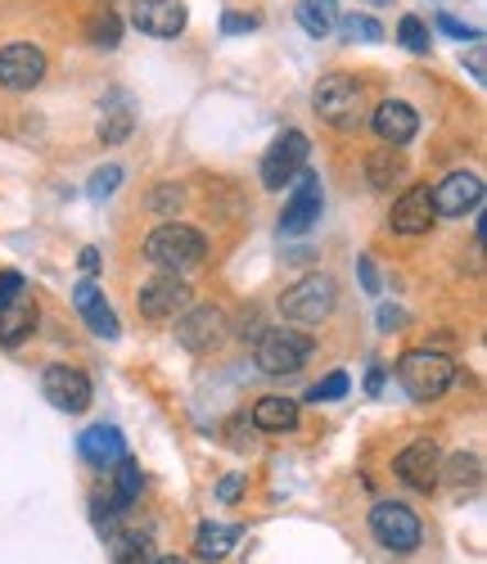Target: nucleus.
I'll use <instances>...</instances> for the list:
<instances>
[{"mask_svg":"<svg viewBox=\"0 0 487 564\" xmlns=\"http://www.w3.org/2000/svg\"><path fill=\"white\" fill-rule=\"evenodd\" d=\"M312 105L321 122H329L334 131H357L366 122V86L353 73H329L316 82Z\"/></svg>","mask_w":487,"mask_h":564,"instance_id":"f257e3e1","label":"nucleus"},{"mask_svg":"<svg viewBox=\"0 0 487 564\" xmlns=\"http://www.w3.org/2000/svg\"><path fill=\"white\" fill-rule=\"evenodd\" d=\"M144 258H150L159 271L181 275L208 258V240L185 221H163L159 230H150V240H144Z\"/></svg>","mask_w":487,"mask_h":564,"instance_id":"f03ea898","label":"nucleus"},{"mask_svg":"<svg viewBox=\"0 0 487 564\" xmlns=\"http://www.w3.org/2000/svg\"><path fill=\"white\" fill-rule=\"evenodd\" d=\"M398 384L415 398V402H433L456 384V361L433 352V348H415L398 357Z\"/></svg>","mask_w":487,"mask_h":564,"instance_id":"7ed1b4c3","label":"nucleus"},{"mask_svg":"<svg viewBox=\"0 0 487 564\" xmlns=\"http://www.w3.org/2000/svg\"><path fill=\"white\" fill-rule=\"evenodd\" d=\"M312 352H316V344H312L303 330H294V325H275V330L258 335L253 361H258V370H267V375H299V370L312 361Z\"/></svg>","mask_w":487,"mask_h":564,"instance_id":"20e7f679","label":"nucleus"},{"mask_svg":"<svg viewBox=\"0 0 487 564\" xmlns=\"http://www.w3.org/2000/svg\"><path fill=\"white\" fill-rule=\"evenodd\" d=\"M370 533L383 551H393V555H411L424 538L415 510H407L402 501H375L370 506Z\"/></svg>","mask_w":487,"mask_h":564,"instance_id":"39448f33","label":"nucleus"},{"mask_svg":"<svg viewBox=\"0 0 487 564\" xmlns=\"http://www.w3.org/2000/svg\"><path fill=\"white\" fill-rule=\"evenodd\" d=\"M334 299H338L334 294V280L321 275V271H312V275L299 280V285L284 290L280 312H284V321H294V325H321L334 312Z\"/></svg>","mask_w":487,"mask_h":564,"instance_id":"423d86ee","label":"nucleus"},{"mask_svg":"<svg viewBox=\"0 0 487 564\" xmlns=\"http://www.w3.org/2000/svg\"><path fill=\"white\" fill-rule=\"evenodd\" d=\"M230 325H226V312L221 307H190L181 321H176V344L194 357H208L226 344Z\"/></svg>","mask_w":487,"mask_h":564,"instance_id":"0eeeda50","label":"nucleus"},{"mask_svg":"<svg viewBox=\"0 0 487 564\" xmlns=\"http://www.w3.org/2000/svg\"><path fill=\"white\" fill-rule=\"evenodd\" d=\"M45 73H51V59H45V51L32 41H14L0 51V86L6 90H19V96L23 90H36L45 82Z\"/></svg>","mask_w":487,"mask_h":564,"instance_id":"6e6552de","label":"nucleus"},{"mask_svg":"<svg viewBox=\"0 0 487 564\" xmlns=\"http://www.w3.org/2000/svg\"><path fill=\"white\" fill-rule=\"evenodd\" d=\"M307 154H312V145H307L303 131H294V127L280 131L275 145H271L267 159H262V185H267V191H284V185L303 172Z\"/></svg>","mask_w":487,"mask_h":564,"instance_id":"1a4fd4ad","label":"nucleus"},{"mask_svg":"<svg viewBox=\"0 0 487 564\" xmlns=\"http://www.w3.org/2000/svg\"><path fill=\"white\" fill-rule=\"evenodd\" d=\"M294 191H289L284 199V213H280V230L284 235H307L316 221H321V208H325V195H321V176L312 172H299L294 181Z\"/></svg>","mask_w":487,"mask_h":564,"instance_id":"9d476101","label":"nucleus"},{"mask_svg":"<svg viewBox=\"0 0 487 564\" xmlns=\"http://www.w3.org/2000/svg\"><path fill=\"white\" fill-rule=\"evenodd\" d=\"M393 475H398L411 492H433L437 484H443V479H437V475H443V452H437V443H429V438H415L411 447L398 452Z\"/></svg>","mask_w":487,"mask_h":564,"instance_id":"9b49d317","label":"nucleus"},{"mask_svg":"<svg viewBox=\"0 0 487 564\" xmlns=\"http://www.w3.org/2000/svg\"><path fill=\"white\" fill-rule=\"evenodd\" d=\"M136 307H140L144 321H172L176 312L190 307V285H185L181 275L163 271V275H154V280H144V285H140Z\"/></svg>","mask_w":487,"mask_h":564,"instance_id":"f8f14e48","label":"nucleus"},{"mask_svg":"<svg viewBox=\"0 0 487 564\" xmlns=\"http://www.w3.org/2000/svg\"><path fill=\"white\" fill-rule=\"evenodd\" d=\"M429 204H433V217H465L483 204V181L474 172H447L443 181L429 191Z\"/></svg>","mask_w":487,"mask_h":564,"instance_id":"ddd939ff","label":"nucleus"},{"mask_svg":"<svg viewBox=\"0 0 487 564\" xmlns=\"http://www.w3.org/2000/svg\"><path fill=\"white\" fill-rule=\"evenodd\" d=\"M41 393L51 398V406H59L68 415H82L90 406V398H95L90 380H86L77 366H51V370L41 375Z\"/></svg>","mask_w":487,"mask_h":564,"instance_id":"4468645a","label":"nucleus"},{"mask_svg":"<svg viewBox=\"0 0 487 564\" xmlns=\"http://www.w3.org/2000/svg\"><path fill=\"white\" fill-rule=\"evenodd\" d=\"M131 23L154 41H172L185 32V6L181 0H131Z\"/></svg>","mask_w":487,"mask_h":564,"instance_id":"2eb2a0df","label":"nucleus"},{"mask_svg":"<svg viewBox=\"0 0 487 564\" xmlns=\"http://www.w3.org/2000/svg\"><path fill=\"white\" fill-rule=\"evenodd\" d=\"M370 127H375V135L383 140L388 150H402V145H411V140H415L420 118H415V109L407 100H383V105H375Z\"/></svg>","mask_w":487,"mask_h":564,"instance_id":"dca6fc26","label":"nucleus"},{"mask_svg":"<svg viewBox=\"0 0 487 564\" xmlns=\"http://www.w3.org/2000/svg\"><path fill=\"white\" fill-rule=\"evenodd\" d=\"M433 204H429V185H411V191L393 204V217H388V226H393V235H407V240H420V235L433 230Z\"/></svg>","mask_w":487,"mask_h":564,"instance_id":"f3484780","label":"nucleus"},{"mask_svg":"<svg viewBox=\"0 0 487 564\" xmlns=\"http://www.w3.org/2000/svg\"><path fill=\"white\" fill-rule=\"evenodd\" d=\"M73 303H77L82 321H86L100 339H118V335H122V330H118V316H113V307L105 303V294L95 290V280H82V285L73 290Z\"/></svg>","mask_w":487,"mask_h":564,"instance_id":"a211bd4d","label":"nucleus"},{"mask_svg":"<svg viewBox=\"0 0 487 564\" xmlns=\"http://www.w3.org/2000/svg\"><path fill=\"white\" fill-rule=\"evenodd\" d=\"M36 303L28 299V294H19L14 303H6L0 307V348H19V344H28L32 339V330H36Z\"/></svg>","mask_w":487,"mask_h":564,"instance_id":"6ab92c4d","label":"nucleus"},{"mask_svg":"<svg viewBox=\"0 0 487 564\" xmlns=\"http://www.w3.org/2000/svg\"><path fill=\"white\" fill-rule=\"evenodd\" d=\"M294 425H299V402H294V398H280V393L258 398V406H253V430H262V434H289Z\"/></svg>","mask_w":487,"mask_h":564,"instance_id":"aec40b11","label":"nucleus"},{"mask_svg":"<svg viewBox=\"0 0 487 564\" xmlns=\"http://www.w3.org/2000/svg\"><path fill=\"white\" fill-rule=\"evenodd\" d=\"M82 456H86L95 469H109V465H118V460L127 456L122 434H118L113 425H95V430H86V434H82Z\"/></svg>","mask_w":487,"mask_h":564,"instance_id":"412c9836","label":"nucleus"},{"mask_svg":"<svg viewBox=\"0 0 487 564\" xmlns=\"http://www.w3.org/2000/svg\"><path fill=\"white\" fill-rule=\"evenodd\" d=\"M239 538H244L239 524H199V533H194V555H199L204 564H221L235 551Z\"/></svg>","mask_w":487,"mask_h":564,"instance_id":"4be33fe9","label":"nucleus"},{"mask_svg":"<svg viewBox=\"0 0 487 564\" xmlns=\"http://www.w3.org/2000/svg\"><path fill=\"white\" fill-rule=\"evenodd\" d=\"M402 172H407V163H402V154L398 150H375L370 154V163H366V176H370V185L375 191H388V185H398L402 181Z\"/></svg>","mask_w":487,"mask_h":564,"instance_id":"5701e85b","label":"nucleus"},{"mask_svg":"<svg viewBox=\"0 0 487 564\" xmlns=\"http://www.w3.org/2000/svg\"><path fill=\"white\" fill-rule=\"evenodd\" d=\"M437 479H447V488L452 492H474L478 484H483V465H478V456H452L447 465H443V475Z\"/></svg>","mask_w":487,"mask_h":564,"instance_id":"b1692460","label":"nucleus"},{"mask_svg":"<svg viewBox=\"0 0 487 564\" xmlns=\"http://www.w3.org/2000/svg\"><path fill=\"white\" fill-rule=\"evenodd\" d=\"M299 23L307 36H329L338 14H334V0H299Z\"/></svg>","mask_w":487,"mask_h":564,"instance_id":"393cba45","label":"nucleus"},{"mask_svg":"<svg viewBox=\"0 0 487 564\" xmlns=\"http://www.w3.org/2000/svg\"><path fill=\"white\" fill-rule=\"evenodd\" d=\"M86 36H90V45H105V51H113V45L122 41V19L113 10H95L86 19Z\"/></svg>","mask_w":487,"mask_h":564,"instance_id":"a878e982","label":"nucleus"},{"mask_svg":"<svg viewBox=\"0 0 487 564\" xmlns=\"http://www.w3.org/2000/svg\"><path fill=\"white\" fill-rule=\"evenodd\" d=\"M113 560L118 564H154V542L140 533H113Z\"/></svg>","mask_w":487,"mask_h":564,"instance_id":"bb28decb","label":"nucleus"},{"mask_svg":"<svg viewBox=\"0 0 487 564\" xmlns=\"http://www.w3.org/2000/svg\"><path fill=\"white\" fill-rule=\"evenodd\" d=\"M113 475H118V488H113V497H118L122 506H131V501L140 497V488H144V479H140V465H136L131 456H122V460L113 465Z\"/></svg>","mask_w":487,"mask_h":564,"instance_id":"cd10ccee","label":"nucleus"},{"mask_svg":"<svg viewBox=\"0 0 487 564\" xmlns=\"http://www.w3.org/2000/svg\"><path fill=\"white\" fill-rule=\"evenodd\" d=\"M127 506L109 492V497H90V520H95V529H100L105 538H113L118 533V514H122Z\"/></svg>","mask_w":487,"mask_h":564,"instance_id":"c85d7f7f","label":"nucleus"},{"mask_svg":"<svg viewBox=\"0 0 487 564\" xmlns=\"http://www.w3.org/2000/svg\"><path fill=\"white\" fill-rule=\"evenodd\" d=\"M131 127H136L131 109H113V113L100 122V140H105V145H122V140L131 135Z\"/></svg>","mask_w":487,"mask_h":564,"instance_id":"c756f323","label":"nucleus"},{"mask_svg":"<svg viewBox=\"0 0 487 564\" xmlns=\"http://www.w3.org/2000/svg\"><path fill=\"white\" fill-rule=\"evenodd\" d=\"M348 384H353L348 375H344V370H334V375H325L321 384H312V389H307V402H338V398L348 393Z\"/></svg>","mask_w":487,"mask_h":564,"instance_id":"7c9ffc66","label":"nucleus"},{"mask_svg":"<svg viewBox=\"0 0 487 564\" xmlns=\"http://www.w3.org/2000/svg\"><path fill=\"white\" fill-rule=\"evenodd\" d=\"M398 41L407 45L411 55H424V51H429V28H424L415 14H407V19L398 23Z\"/></svg>","mask_w":487,"mask_h":564,"instance_id":"2f4dec72","label":"nucleus"},{"mask_svg":"<svg viewBox=\"0 0 487 564\" xmlns=\"http://www.w3.org/2000/svg\"><path fill=\"white\" fill-rule=\"evenodd\" d=\"M150 208H154L159 217H172V213L181 208V185H176V181H167V185H159V191L150 195Z\"/></svg>","mask_w":487,"mask_h":564,"instance_id":"473e14b6","label":"nucleus"},{"mask_svg":"<svg viewBox=\"0 0 487 564\" xmlns=\"http://www.w3.org/2000/svg\"><path fill=\"white\" fill-rule=\"evenodd\" d=\"M344 32H348L353 41H379V36H383V28H379L370 14H353V19H344Z\"/></svg>","mask_w":487,"mask_h":564,"instance_id":"72a5a7b5","label":"nucleus"},{"mask_svg":"<svg viewBox=\"0 0 487 564\" xmlns=\"http://www.w3.org/2000/svg\"><path fill=\"white\" fill-rule=\"evenodd\" d=\"M118 181H122V167H100V172L90 176V195H95V199L113 195V191H118Z\"/></svg>","mask_w":487,"mask_h":564,"instance_id":"f704fd0d","label":"nucleus"},{"mask_svg":"<svg viewBox=\"0 0 487 564\" xmlns=\"http://www.w3.org/2000/svg\"><path fill=\"white\" fill-rule=\"evenodd\" d=\"M19 294H23V275L19 271H0V307L14 303Z\"/></svg>","mask_w":487,"mask_h":564,"instance_id":"c9c22d12","label":"nucleus"},{"mask_svg":"<svg viewBox=\"0 0 487 564\" xmlns=\"http://www.w3.org/2000/svg\"><path fill=\"white\" fill-rule=\"evenodd\" d=\"M437 28H443V32H452V36H461V41H474V36H478L474 28H461L452 14H437Z\"/></svg>","mask_w":487,"mask_h":564,"instance_id":"e433bc0d","label":"nucleus"},{"mask_svg":"<svg viewBox=\"0 0 487 564\" xmlns=\"http://www.w3.org/2000/svg\"><path fill=\"white\" fill-rule=\"evenodd\" d=\"M221 28H226V32H249V28H258V19H253V14H226Z\"/></svg>","mask_w":487,"mask_h":564,"instance_id":"4c0bfd02","label":"nucleus"},{"mask_svg":"<svg viewBox=\"0 0 487 564\" xmlns=\"http://www.w3.org/2000/svg\"><path fill=\"white\" fill-rule=\"evenodd\" d=\"M357 267H361V285H366V294H379V275H375V262H370V258H361Z\"/></svg>","mask_w":487,"mask_h":564,"instance_id":"58836bf2","label":"nucleus"},{"mask_svg":"<svg viewBox=\"0 0 487 564\" xmlns=\"http://www.w3.org/2000/svg\"><path fill=\"white\" fill-rule=\"evenodd\" d=\"M239 492H244V479H239V475H230V479L217 488V497H221V501H235Z\"/></svg>","mask_w":487,"mask_h":564,"instance_id":"ea45409f","label":"nucleus"},{"mask_svg":"<svg viewBox=\"0 0 487 564\" xmlns=\"http://www.w3.org/2000/svg\"><path fill=\"white\" fill-rule=\"evenodd\" d=\"M398 325H402V312L398 307H383L379 312V330H398Z\"/></svg>","mask_w":487,"mask_h":564,"instance_id":"a19ab883","label":"nucleus"},{"mask_svg":"<svg viewBox=\"0 0 487 564\" xmlns=\"http://www.w3.org/2000/svg\"><path fill=\"white\" fill-rule=\"evenodd\" d=\"M82 271H86V275L100 271V249H82Z\"/></svg>","mask_w":487,"mask_h":564,"instance_id":"79ce46f5","label":"nucleus"},{"mask_svg":"<svg viewBox=\"0 0 487 564\" xmlns=\"http://www.w3.org/2000/svg\"><path fill=\"white\" fill-rule=\"evenodd\" d=\"M379 384H383V370H379V366H375V370H370V375H366V389H370V393H379Z\"/></svg>","mask_w":487,"mask_h":564,"instance_id":"37998d69","label":"nucleus"},{"mask_svg":"<svg viewBox=\"0 0 487 564\" xmlns=\"http://www.w3.org/2000/svg\"><path fill=\"white\" fill-rule=\"evenodd\" d=\"M154 564H190V560H181V555H167V560H154Z\"/></svg>","mask_w":487,"mask_h":564,"instance_id":"c03bdc74","label":"nucleus"}]
</instances>
